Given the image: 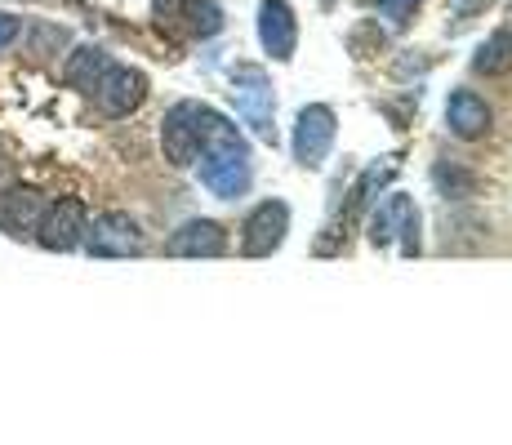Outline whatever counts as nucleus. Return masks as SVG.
<instances>
[{
	"label": "nucleus",
	"mask_w": 512,
	"mask_h": 445,
	"mask_svg": "<svg viewBox=\"0 0 512 445\" xmlns=\"http://www.w3.org/2000/svg\"><path fill=\"white\" fill-rule=\"evenodd\" d=\"M219 121H223V116L210 112L205 103H174L170 112H165V121H161V147H165V156H170L174 165L201 161L205 143L214 138Z\"/></svg>",
	"instance_id": "1"
},
{
	"label": "nucleus",
	"mask_w": 512,
	"mask_h": 445,
	"mask_svg": "<svg viewBox=\"0 0 512 445\" xmlns=\"http://www.w3.org/2000/svg\"><path fill=\"white\" fill-rule=\"evenodd\" d=\"M85 227H90L85 201H76V196H58L54 205H45L41 223H36V241H41L45 250L67 254L85 241Z\"/></svg>",
	"instance_id": "2"
},
{
	"label": "nucleus",
	"mask_w": 512,
	"mask_h": 445,
	"mask_svg": "<svg viewBox=\"0 0 512 445\" xmlns=\"http://www.w3.org/2000/svg\"><path fill=\"white\" fill-rule=\"evenodd\" d=\"M85 250L98 259H130L143 250V232L130 214H103L85 227Z\"/></svg>",
	"instance_id": "3"
},
{
	"label": "nucleus",
	"mask_w": 512,
	"mask_h": 445,
	"mask_svg": "<svg viewBox=\"0 0 512 445\" xmlns=\"http://www.w3.org/2000/svg\"><path fill=\"white\" fill-rule=\"evenodd\" d=\"M285 227H290V210H285V201H263L241 227L245 232L241 250L250 254V259H263V254H272L285 241Z\"/></svg>",
	"instance_id": "4"
},
{
	"label": "nucleus",
	"mask_w": 512,
	"mask_h": 445,
	"mask_svg": "<svg viewBox=\"0 0 512 445\" xmlns=\"http://www.w3.org/2000/svg\"><path fill=\"white\" fill-rule=\"evenodd\" d=\"M94 98H98V107H103L107 116H130L134 107L147 98V81H143V72H134V67H107L103 72V81L94 85Z\"/></svg>",
	"instance_id": "5"
},
{
	"label": "nucleus",
	"mask_w": 512,
	"mask_h": 445,
	"mask_svg": "<svg viewBox=\"0 0 512 445\" xmlns=\"http://www.w3.org/2000/svg\"><path fill=\"white\" fill-rule=\"evenodd\" d=\"M334 143V112L330 107H303L299 130H294V156L299 165H321Z\"/></svg>",
	"instance_id": "6"
},
{
	"label": "nucleus",
	"mask_w": 512,
	"mask_h": 445,
	"mask_svg": "<svg viewBox=\"0 0 512 445\" xmlns=\"http://www.w3.org/2000/svg\"><path fill=\"white\" fill-rule=\"evenodd\" d=\"M397 232H401V241H406V254H415L419 250V210H415L410 196H392V201L383 205V210L374 214V223H370L374 245H388Z\"/></svg>",
	"instance_id": "7"
},
{
	"label": "nucleus",
	"mask_w": 512,
	"mask_h": 445,
	"mask_svg": "<svg viewBox=\"0 0 512 445\" xmlns=\"http://www.w3.org/2000/svg\"><path fill=\"white\" fill-rule=\"evenodd\" d=\"M165 250H170L174 259H214V254L228 250V232L210 219H192L165 241Z\"/></svg>",
	"instance_id": "8"
},
{
	"label": "nucleus",
	"mask_w": 512,
	"mask_h": 445,
	"mask_svg": "<svg viewBox=\"0 0 512 445\" xmlns=\"http://www.w3.org/2000/svg\"><path fill=\"white\" fill-rule=\"evenodd\" d=\"M41 214H45V196L36 187H9V192H0V232L32 236Z\"/></svg>",
	"instance_id": "9"
},
{
	"label": "nucleus",
	"mask_w": 512,
	"mask_h": 445,
	"mask_svg": "<svg viewBox=\"0 0 512 445\" xmlns=\"http://www.w3.org/2000/svg\"><path fill=\"white\" fill-rule=\"evenodd\" d=\"M446 125H450V134L455 138H481L490 130V107H486V98L477 94V89H455L450 94V103H446Z\"/></svg>",
	"instance_id": "10"
},
{
	"label": "nucleus",
	"mask_w": 512,
	"mask_h": 445,
	"mask_svg": "<svg viewBox=\"0 0 512 445\" xmlns=\"http://www.w3.org/2000/svg\"><path fill=\"white\" fill-rule=\"evenodd\" d=\"M259 36L268 45L272 58H290L294 41H299V27H294V9L285 0H263L259 5Z\"/></svg>",
	"instance_id": "11"
},
{
	"label": "nucleus",
	"mask_w": 512,
	"mask_h": 445,
	"mask_svg": "<svg viewBox=\"0 0 512 445\" xmlns=\"http://www.w3.org/2000/svg\"><path fill=\"white\" fill-rule=\"evenodd\" d=\"M112 67V58L103 54L98 45H81L72 54V63H67V85L81 89V94H94V85L103 81V72Z\"/></svg>",
	"instance_id": "12"
},
{
	"label": "nucleus",
	"mask_w": 512,
	"mask_h": 445,
	"mask_svg": "<svg viewBox=\"0 0 512 445\" xmlns=\"http://www.w3.org/2000/svg\"><path fill=\"white\" fill-rule=\"evenodd\" d=\"M477 72H486V76L512 72V32H495L477 49Z\"/></svg>",
	"instance_id": "13"
},
{
	"label": "nucleus",
	"mask_w": 512,
	"mask_h": 445,
	"mask_svg": "<svg viewBox=\"0 0 512 445\" xmlns=\"http://www.w3.org/2000/svg\"><path fill=\"white\" fill-rule=\"evenodd\" d=\"M192 9H196V0H156V18L170 27H179L183 18H192Z\"/></svg>",
	"instance_id": "14"
},
{
	"label": "nucleus",
	"mask_w": 512,
	"mask_h": 445,
	"mask_svg": "<svg viewBox=\"0 0 512 445\" xmlns=\"http://www.w3.org/2000/svg\"><path fill=\"white\" fill-rule=\"evenodd\" d=\"M14 36H18V18L14 14H0V49L14 45Z\"/></svg>",
	"instance_id": "15"
},
{
	"label": "nucleus",
	"mask_w": 512,
	"mask_h": 445,
	"mask_svg": "<svg viewBox=\"0 0 512 445\" xmlns=\"http://www.w3.org/2000/svg\"><path fill=\"white\" fill-rule=\"evenodd\" d=\"M383 9H388V14H397V23H401V14H406L410 5H415V0H379Z\"/></svg>",
	"instance_id": "16"
}]
</instances>
